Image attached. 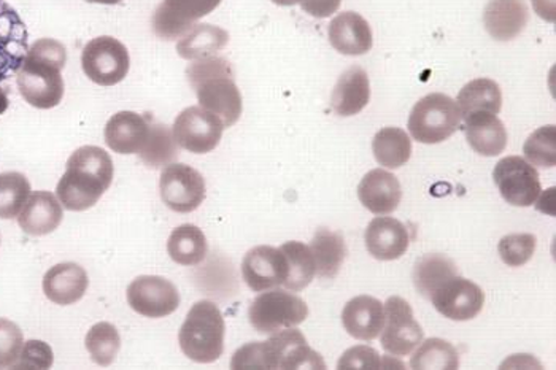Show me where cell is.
<instances>
[{
  "mask_svg": "<svg viewBox=\"0 0 556 370\" xmlns=\"http://www.w3.org/2000/svg\"><path fill=\"white\" fill-rule=\"evenodd\" d=\"M56 187L61 205L71 212L94 207L113 180V161L104 149L86 145L72 153Z\"/></svg>",
  "mask_w": 556,
  "mask_h": 370,
  "instance_id": "obj_1",
  "label": "cell"
},
{
  "mask_svg": "<svg viewBox=\"0 0 556 370\" xmlns=\"http://www.w3.org/2000/svg\"><path fill=\"white\" fill-rule=\"evenodd\" d=\"M67 53L54 39L37 40L27 50L26 60L16 74L20 92L27 104L40 110L58 107L64 98L63 68Z\"/></svg>",
  "mask_w": 556,
  "mask_h": 370,
  "instance_id": "obj_2",
  "label": "cell"
},
{
  "mask_svg": "<svg viewBox=\"0 0 556 370\" xmlns=\"http://www.w3.org/2000/svg\"><path fill=\"white\" fill-rule=\"evenodd\" d=\"M188 81L198 95L199 107L214 113L226 128H231L242 115V94L235 81V72L225 58L195 60L187 68Z\"/></svg>",
  "mask_w": 556,
  "mask_h": 370,
  "instance_id": "obj_3",
  "label": "cell"
},
{
  "mask_svg": "<svg viewBox=\"0 0 556 370\" xmlns=\"http://www.w3.org/2000/svg\"><path fill=\"white\" fill-rule=\"evenodd\" d=\"M231 369H326L320 353L294 328L273 334L266 342H252L237 349Z\"/></svg>",
  "mask_w": 556,
  "mask_h": 370,
  "instance_id": "obj_4",
  "label": "cell"
},
{
  "mask_svg": "<svg viewBox=\"0 0 556 370\" xmlns=\"http://www.w3.org/2000/svg\"><path fill=\"white\" fill-rule=\"evenodd\" d=\"M225 318L212 301H199L188 311L187 320L178 332L181 352L191 361L211 365L225 352Z\"/></svg>",
  "mask_w": 556,
  "mask_h": 370,
  "instance_id": "obj_5",
  "label": "cell"
},
{
  "mask_svg": "<svg viewBox=\"0 0 556 370\" xmlns=\"http://www.w3.org/2000/svg\"><path fill=\"white\" fill-rule=\"evenodd\" d=\"M462 122V112L456 101L442 92H432L412 109L408 132L417 142L435 145L458 131Z\"/></svg>",
  "mask_w": 556,
  "mask_h": 370,
  "instance_id": "obj_6",
  "label": "cell"
},
{
  "mask_svg": "<svg viewBox=\"0 0 556 370\" xmlns=\"http://www.w3.org/2000/svg\"><path fill=\"white\" fill-rule=\"evenodd\" d=\"M308 317L304 299L287 290H267L249 308L250 324L260 334H276L288 328L300 327Z\"/></svg>",
  "mask_w": 556,
  "mask_h": 370,
  "instance_id": "obj_7",
  "label": "cell"
},
{
  "mask_svg": "<svg viewBox=\"0 0 556 370\" xmlns=\"http://www.w3.org/2000/svg\"><path fill=\"white\" fill-rule=\"evenodd\" d=\"M130 67L129 51L119 40L102 36L86 43L81 51V68L99 87L122 84Z\"/></svg>",
  "mask_w": 556,
  "mask_h": 370,
  "instance_id": "obj_8",
  "label": "cell"
},
{
  "mask_svg": "<svg viewBox=\"0 0 556 370\" xmlns=\"http://www.w3.org/2000/svg\"><path fill=\"white\" fill-rule=\"evenodd\" d=\"M383 310L386 323L379 335L383 349L397 358L410 355L425 339L424 328L415 320L410 304L393 296L383 304Z\"/></svg>",
  "mask_w": 556,
  "mask_h": 370,
  "instance_id": "obj_9",
  "label": "cell"
},
{
  "mask_svg": "<svg viewBox=\"0 0 556 370\" xmlns=\"http://www.w3.org/2000/svg\"><path fill=\"white\" fill-rule=\"evenodd\" d=\"M493 180L504 201L515 207H531L541 196L538 170L523 157H503L494 167Z\"/></svg>",
  "mask_w": 556,
  "mask_h": 370,
  "instance_id": "obj_10",
  "label": "cell"
},
{
  "mask_svg": "<svg viewBox=\"0 0 556 370\" xmlns=\"http://www.w3.org/2000/svg\"><path fill=\"white\" fill-rule=\"evenodd\" d=\"M205 180L187 164H169L160 178V194L166 207L177 214H191L204 202Z\"/></svg>",
  "mask_w": 556,
  "mask_h": 370,
  "instance_id": "obj_11",
  "label": "cell"
},
{
  "mask_svg": "<svg viewBox=\"0 0 556 370\" xmlns=\"http://www.w3.org/2000/svg\"><path fill=\"white\" fill-rule=\"evenodd\" d=\"M225 125L214 113L202 107L185 109L175 119V142L178 146L194 154L211 153L219 145Z\"/></svg>",
  "mask_w": 556,
  "mask_h": 370,
  "instance_id": "obj_12",
  "label": "cell"
},
{
  "mask_svg": "<svg viewBox=\"0 0 556 370\" xmlns=\"http://www.w3.org/2000/svg\"><path fill=\"white\" fill-rule=\"evenodd\" d=\"M128 304L147 318L169 317L180 305V294L170 280L157 276L137 277L126 291Z\"/></svg>",
  "mask_w": 556,
  "mask_h": 370,
  "instance_id": "obj_13",
  "label": "cell"
},
{
  "mask_svg": "<svg viewBox=\"0 0 556 370\" xmlns=\"http://www.w3.org/2000/svg\"><path fill=\"white\" fill-rule=\"evenodd\" d=\"M439 314L453 321L473 320L485 305V293L479 284L455 276L439 286L429 297Z\"/></svg>",
  "mask_w": 556,
  "mask_h": 370,
  "instance_id": "obj_14",
  "label": "cell"
},
{
  "mask_svg": "<svg viewBox=\"0 0 556 370\" xmlns=\"http://www.w3.org/2000/svg\"><path fill=\"white\" fill-rule=\"evenodd\" d=\"M222 0H163L154 12L151 26L163 40L180 39L199 20L211 15Z\"/></svg>",
  "mask_w": 556,
  "mask_h": 370,
  "instance_id": "obj_15",
  "label": "cell"
},
{
  "mask_svg": "<svg viewBox=\"0 0 556 370\" xmlns=\"http://www.w3.org/2000/svg\"><path fill=\"white\" fill-rule=\"evenodd\" d=\"M29 50L26 24L15 9L0 0V81L18 74Z\"/></svg>",
  "mask_w": 556,
  "mask_h": 370,
  "instance_id": "obj_16",
  "label": "cell"
},
{
  "mask_svg": "<svg viewBox=\"0 0 556 370\" xmlns=\"http://www.w3.org/2000/svg\"><path fill=\"white\" fill-rule=\"evenodd\" d=\"M242 277L255 293L281 286L288 279V261L283 252L267 245L250 250L242 261Z\"/></svg>",
  "mask_w": 556,
  "mask_h": 370,
  "instance_id": "obj_17",
  "label": "cell"
},
{
  "mask_svg": "<svg viewBox=\"0 0 556 370\" xmlns=\"http://www.w3.org/2000/svg\"><path fill=\"white\" fill-rule=\"evenodd\" d=\"M367 252L379 261H394L406 255L410 238L406 226L391 217L374 218L364 234Z\"/></svg>",
  "mask_w": 556,
  "mask_h": 370,
  "instance_id": "obj_18",
  "label": "cell"
},
{
  "mask_svg": "<svg viewBox=\"0 0 556 370\" xmlns=\"http://www.w3.org/2000/svg\"><path fill=\"white\" fill-rule=\"evenodd\" d=\"M329 42L345 56H362L372 50V29L356 12H343L329 24Z\"/></svg>",
  "mask_w": 556,
  "mask_h": 370,
  "instance_id": "obj_19",
  "label": "cell"
},
{
  "mask_svg": "<svg viewBox=\"0 0 556 370\" xmlns=\"http://www.w3.org/2000/svg\"><path fill=\"white\" fill-rule=\"evenodd\" d=\"M359 202L374 215H390L400 207L403 199L400 180L383 169L364 175L358 187Z\"/></svg>",
  "mask_w": 556,
  "mask_h": 370,
  "instance_id": "obj_20",
  "label": "cell"
},
{
  "mask_svg": "<svg viewBox=\"0 0 556 370\" xmlns=\"http://www.w3.org/2000/svg\"><path fill=\"white\" fill-rule=\"evenodd\" d=\"M386 323L383 304L372 296L353 297L342 310V324L358 341H376Z\"/></svg>",
  "mask_w": 556,
  "mask_h": 370,
  "instance_id": "obj_21",
  "label": "cell"
},
{
  "mask_svg": "<svg viewBox=\"0 0 556 370\" xmlns=\"http://www.w3.org/2000/svg\"><path fill=\"white\" fill-rule=\"evenodd\" d=\"M530 20L525 0H490L483 12L486 33L497 42H509L520 36Z\"/></svg>",
  "mask_w": 556,
  "mask_h": 370,
  "instance_id": "obj_22",
  "label": "cell"
},
{
  "mask_svg": "<svg viewBox=\"0 0 556 370\" xmlns=\"http://www.w3.org/2000/svg\"><path fill=\"white\" fill-rule=\"evenodd\" d=\"M63 205L60 199L48 191H36L30 194L18 215V225L26 234L40 235L51 234L60 228L63 222Z\"/></svg>",
  "mask_w": 556,
  "mask_h": 370,
  "instance_id": "obj_23",
  "label": "cell"
},
{
  "mask_svg": "<svg viewBox=\"0 0 556 370\" xmlns=\"http://www.w3.org/2000/svg\"><path fill=\"white\" fill-rule=\"evenodd\" d=\"M88 273L75 263L51 267L43 277V293L51 303L72 305L84 299L88 291Z\"/></svg>",
  "mask_w": 556,
  "mask_h": 370,
  "instance_id": "obj_24",
  "label": "cell"
},
{
  "mask_svg": "<svg viewBox=\"0 0 556 370\" xmlns=\"http://www.w3.org/2000/svg\"><path fill=\"white\" fill-rule=\"evenodd\" d=\"M463 119V131L473 152L486 157L504 153L507 146V131L497 115L477 112Z\"/></svg>",
  "mask_w": 556,
  "mask_h": 370,
  "instance_id": "obj_25",
  "label": "cell"
},
{
  "mask_svg": "<svg viewBox=\"0 0 556 370\" xmlns=\"http://www.w3.org/2000/svg\"><path fill=\"white\" fill-rule=\"evenodd\" d=\"M150 123L139 113L118 112L105 126V143L119 154H136L146 145Z\"/></svg>",
  "mask_w": 556,
  "mask_h": 370,
  "instance_id": "obj_26",
  "label": "cell"
},
{
  "mask_svg": "<svg viewBox=\"0 0 556 370\" xmlns=\"http://www.w3.org/2000/svg\"><path fill=\"white\" fill-rule=\"evenodd\" d=\"M370 101V84L366 71L358 66L343 72L331 95V107L339 116H355Z\"/></svg>",
  "mask_w": 556,
  "mask_h": 370,
  "instance_id": "obj_27",
  "label": "cell"
},
{
  "mask_svg": "<svg viewBox=\"0 0 556 370\" xmlns=\"http://www.w3.org/2000/svg\"><path fill=\"white\" fill-rule=\"evenodd\" d=\"M229 42V34L214 24H194L177 43L178 56L187 61L215 56Z\"/></svg>",
  "mask_w": 556,
  "mask_h": 370,
  "instance_id": "obj_28",
  "label": "cell"
},
{
  "mask_svg": "<svg viewBox=\"0 0 556 370\" xmlns=\"http://www.w3.org/2000/svg\"><path fill=\"white\" fill-rule=\"evenodd\" d=\"M308 248L314 255L318 277L334 280L346 258V245L342 235L331 229L320 228L315 232Z\"/></svg>",
  "mask_w": 556,
  "mask_h": 370,
  "instance_id": "obj_29",
  "label": "cell"
},
{
  "mask_svg": "<svg viewBox=\"0 0 556 370\" xmlns=\"http://www.w3.org/2000/svg\"><path fill=\"white\" fill-rule=\"evenodd\" d=\"M208 243L204 232L194 225H181L167 240V253L180 266H198L207 256Z\"/></svg>",
  "mask_w": 556,
  "mask_h": 370,
  "instance_id": "obj_30",
  "label": "cell"
},
{
  "mask_svg": "<svg viewBox=\"0 0 556 370\" xmlns=\"http://www.w3.org/2000/svg\"><path fill=\"white\" fill-rule=\"evenodd\" d=\"M462 119L477 112L497 115L503 107V92L500 85L490 78H477L459 91L458 101Z\"/></svg>",
  "mask_w": 556,
  "mask_h": 370,
  "instance_id": "obj_31",
  "label": "cell"
},
{
  "mask_svg": "<svg viewBox=\"0 0 556 370\" xmlns=\"http://www.w3.org/2000/svg\"><path fill=\"white\" fill-rule=\"evenodd\" d=\"M458 276V267L445 255L429 253L418 259L414 267V284L418 294L429 301L431 294L452 277Z\"/></svg>",
  "mask_w": 556,
  "mask_h": 370,
  "instance_id": "obj_32",
  "label": "cell"
},
{
  "mask_svg": "<svg viewBox=\"0 0 556 370\" xmlns=\"http://www.w3.org/2000/svg\"><path fill=\"white\" fill-rule=\"evenodd\" d=\"M372 152L377 163L387 169H400L412 156V140L400 128H383L372 140Z\"/></svg>",
  "mask_w": 556,
  "mask_h": 370,
  "instance_id": "obj_33",
  "label": "cell"
},
{
  "mask_svg": "<svg viewBox=\"0 0 556 370\" xmlns=\"http://www.w3.org/2000/svg\"><path fill=\"white\" fill-rule=\"evenodd\" d=\"M280 250L288 261V279L283 286L293 293L305 290L317 276V267H315L311 248L305 243L291 240V242L283 243Z\"/></svg>",
  "mask_w": 556,
  "mask_h": 370,
  "instance_id": "obj_34",
  "label": "cell"
},
{
  "mask_svg": "<svg viewBox=\"0 0 556 370\" xmlns=\"http://www.w3.org/2000/svg\"><path fill=\"white\" fill-rule=\"evenodd\" d=\"M140 160L150 169H161L174 163L178 157V143L175 142L174 132L166 125H150L146 145L139 152Z\"/></svg>",
  "mask_w": 556,
  "mask_h": 370,
  "instance_id": "obj_35",
  "label": "cell"
},
{
  "mask_svg": "<svg viewBox=\"0 0 556 370\" xmlns=\"http://www.w3.org/2000/svg\"><path fill=\"white\" fill-rule=\"evenodd\" d=\"M85 345L92 361L102 368H108L113 365L122 349V337H119L118 329L102 321L89 329Z\"/></svg>",
  "mask_w": 556,
  "mask_h": 370,
  "instance_id": "obj_36",
  "label": "cell"
},
{
  "mask_svg": "<svg viewBox=\"0 0 556 370\" xmlns=\"http://www.w3.org/2000/svg\"><path fill=\"white\" fill-rule=\"evenodd\" d=\"M412 369H458L459 355L456 348L442 339H428L418 345L410 359Z\"/></svg>",
  "mask_w": 556,
  "mask_h": 370,
  "instance_id": "obj_37",
  "label": "cell"
},
{
  "mask_svg": "<svg viewBox=\"0 0 556 370\" xmlns=\"http://www.w3.org/2000/svg\"><path fill=\"white\" fill-rule=\"evenodd\" d=\"M30 196V183L22 173L0 174V219L18 217Z\"/></svg>",
  "mask_w": 556,
  "mask_h": 370,
  "instance_id": "obj_38",
  "label": "cell"
},
{
  "mask_svg": "<svg viewBox=\"0 0 556 370\" xmlns=\"http://www.w3.org/2000/svg\"><path fill=\"white\" fill-rule=\"evenodd\" d=\"M525 156L531 166L552 169L556 166V128L554 125L539 128L528 137L523 146Z\"/></svg>",
  "mask_w": 556,
  "mask_h": 370,
  "instance_id": "obj_39",
  "label": "cell"
},
{
  "mask_svg": "<svg viewBox=\"0 0 556 370\" xmlns=\"http://www.w3.org/2000/svg\"><path fill=\"white\" fill-rule=\"evenodd\" d=\"M538 239L533 234H509L497 245L501 259L509 267H521L533 258Z\"/></svg>",
  "mask_w": 556,
  "mask_h": 370,
  "instance_id": "obj_40",
  "label": "cell"
},
{
  "mask_svg": "<svg viewBox=\"0 0 556 370\" xmlns=\"http://www.w3.org/2000/svg\"><path fill=\"white\" fill-rule=\"evenodd\" d=\"M24 345L23 331L13 321L0 318V368H12Z\"/></svg>",
  "mask_w": 556,
  "mask_h": 370,
  "instance_id": "obj_41",
  "label": "cell"
},
{
  "mask_svg": "<svg viewBox=\"0 0 556 370\" xmlns=\"http://www.w3.org/2000/svg\"><path fill=\"white\" fill-rule=\"evenodd\" d=\"M53 349L40 341H29L23 345L22 353L13 369H50L53 366Z\"/></svg>",
  "mask_w": 556,
  "mask_h": 370,
  "instance_id": "obj_42",
  "label": "cell"
},
{
  "mask_svg": "<svg viewBox=\"0 0 556 370\" xmlns=\"http://www.w3.org/2000/svg\"><path fill=\"white\" fill-rule=\"evenodd\" d=\"M380 368H386V361H383V358H380L377 349L366 347V345H358V347L346 349L338 365V369L342 370Z\"/></svg>",
  "mask_w": 556,
  "mask_h": 370,
  "instance_id": "obj_43",
  "label": "cell"
},
{
  "mask_svg": "<svg viewBox=\"0 0 556 370\" xmlns=\"http://www.w3.org/2000/svg\"><path fill=\"white\" fill-rule=\"evenodd\" d=\"M535 13L548 23H555V0H533Z\"/></svg>",
  "mask_w": 556,
  "mask_h": 370,
  "instance_id": "obj_44",
  "label": "cell"
},
{
  "mask_svg": "<svg viewBox=\"0 0 556 370\" xmlns=\"http://www.w3.org/2000/svg\"><path fill=\"white\" fill-rule=\"evenodd\" d=\"M9 109V98H7L5 91L0 88V115Z\"/></svg>",
  "mask_w": 556,
  "mask_h": 370,
  "instance_id": "obj_45",
  "label": "cell"
},
{
  "mask_svg": "<svg viewBox=\"0 0 556 370\" xmlns=\"http://www.w3.org/2000/svg\"><path fill=\"white\" fill-rule=\"evenodd\" d=\"M274 3L281 7L298 5V3L304 2V0H273Z\"/></svg>",
  "mask_w": 556,
  "mask_h": 370,
  "instance_id": "obj_46",
  "label": "cell"
},
{
  "mask_svg": "<svg viewBox=\"0 0 556 370\" xmlns=\"http://www.w3.org/2000/svg\"><path fill=\"white\" fill-rule=\"evenodd\" d=\"M89 3H102V5H116V3L123 2V0H86Z\"/></svg>",
  "mask_w": 556,
  "mask_h": 370,
  "instance_id": "obj_47",
  "label": "cell"
}]
</instances>
